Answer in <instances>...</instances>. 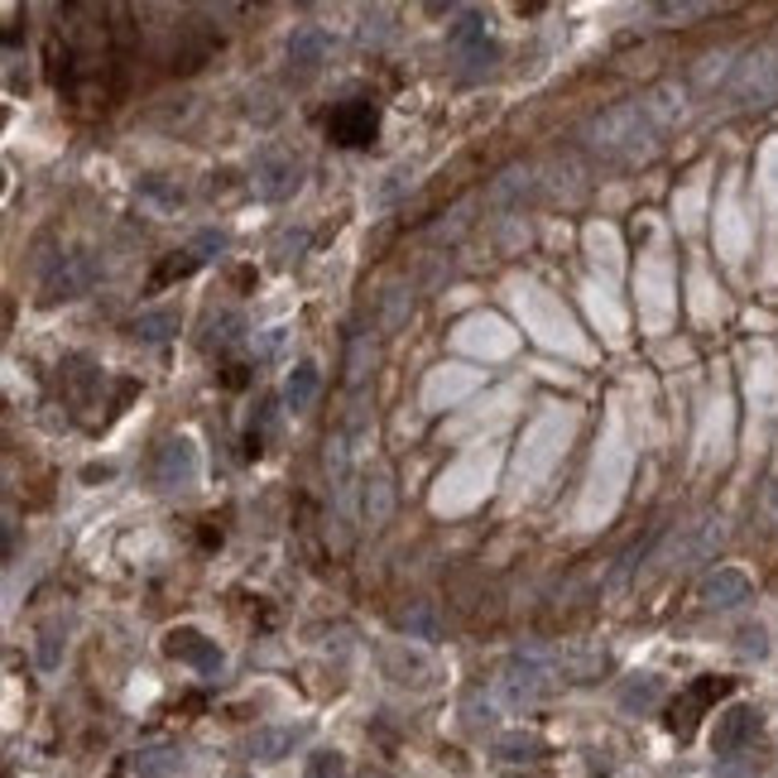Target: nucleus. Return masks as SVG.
Instances as JSON below:
<instances>
[{"label": "nucleus", "mask_w": 778, "mask_h": 778, "mask_svg": "<svg viewBox=\"0 0 778 778\" xmlns=\"http://www.w3.org/2000/svg\"><path fill=\"white\" fill-rule=\"evenodd\" d=\"M385 20H389L385 10H366V14H360V43H380L385 39Z\"/></svg>", "instance_id": "obj_32"}, {"label": "nucleus", "mask_w": 778, "mask_h": 778, "mask_svg": "<svg viewBox=\"0 0 778 778\" xmlns=\"http://www.w3.org/2000/svg\"><path fill=\"white\" fill-rule=\"evenodd\" d=\"M183 769V749L178 745H150L135 755V774L140 778H173Z\"/></svg>", "instance_id": "obj_18"}, {"label": "nucleus", "mask_w": 778, "mask_h": 778, "mask_svg": "<svg viewBox=\"0 0 778 778\" xmlns=\"http://www.w3.org/2000/svg\"><path fill=\"white\" fill-rule=\"evenodd\" d=\"M683 96H687V92H683V86H673V82H663V86H658V92H654V96H648V101H644V106H648V115H654V121H658V125H668V121H677V115H683Z\"/></svg>", "instance_id": "obj_24"}, {"label": "nucleus", "mask_w": 778, "mask_h": 778, "mask_svg": "<svg viewBox=\"0 0 778 778\" xmlns=\"http://www.w3.org/2000/svg\"><path fill=\"white\" fill-rule=\"evenodd\" d=\"M317 389H323V375H317L313 360H298L294 370H288V380H284V403L288 409H308V403L317 399Z\"/></svg>", "instance_id": "obj_16"}, {"label": "nucleus", "mask_w": 778, "mask_h": 778, "mask_svg": "<svg viewBox=\"0 0 778 778\" xmlns=\"http://www.w3.org/2000/svg\"><path fill=\"white\" fill-rule=\"evenodd\" d=\"M749 572H740V567H720V572H712L702 582V605L706 611H735V605H745L749 601Z\"/></svg>", "instance_id": "obj_11"}, {"label": "nucleus", "mask_w": 778, "mask_h": 778, "mask_svg": "<svg viewBox=\"0 0 778 778\" xmlns=\"http://www.w3.org/2000/svg\"><path fill=\"white\" fill-rule=\"evenodd\" d=\"M778 96V58L774 53H755L749 63L740 68V78H735L730 86V101L735 106H769V101Z\"/></svg>", "instance_id": "obj_5"}, {"label": "nucleus", "mask_w": 778, "mask_h": 778, "mask_svg": "<svg viewBox=\"0 0 778 778\" xmlns=\"http://www.w3.org/2000/svg\"><path fill=\"white\" fill-rule=\"evenodd\" d=\"M341 769H346V764H341L337 749H323V755H313V764L303 769V778H341Z\"/></svg>", "instance_id": "obj_28"}, {"label": "nucleus", "mask_w": 778, "mask_h": 778, "mask_svg": "<svg viewBox=\"0 0 778 778\" xmlns=\"http://www.w3.org/2000/svg\"><path fill=\"white\" fill-rule=\"evenodd\" d=\"M303 250H308V231H288L279 240V259H298Z\"/></svg>", "instance_id": "obj_34"}, {"label": "nucleus", "mask_w": 778, "mask_h": 778, "mask_svg": "<svg viewBox=\"0 0 778 778\" xmlns=\"http://www.w3.org/2000/svg\"><path fill=\"white\" fill-rule=\"evenodd\" d=\"M197 481V447L187 438H168L154 457V485L158 490H187Z\"/></svg>", "instance_id": "obj_8"}, {"label": "nucleus", "mask_w": 778, "mask_h": 778, "mask_svg": "<svg viewBox=\"0 0 778 778\" xmlns=\"http://www.w3.org/2000/svg\"><path fill=\"white\" fill-rule=\"evenodd\" d=\"M356 778H385V774H370V769H366V774H356Z\"/></svg>", "instance_id": "obj_36"}, {"label": "nucleus", "mask_w": 778, "mask_h": 778, "mask_svg": "<svg viewBox=\"0 0 778 778\" xmlns=\"http://www.w3.org/2000/svg\"><path fill=\"white\" fill-rule=\"evenodd\" d=\"M740 654L745 658H769V629H764V625H745L740 629Z\"/></svg>", "instance_id": "obj_27"}, {"label": "nucleus", "mask_w": 778, "mask_h": 778, "mask_svg": "<svg viewBox=\"0 0 778 778\" xmlns=\"http://www.w3.org/2000/svg\"><path fill=\"white\" fill-rule=\"evenodd\" d=\"M240 341H245V317L236 308H226L222 317H212V337H207L212 351H231V346H240Z\"/></svg>", "instance_id": "obj_23"}, {"label": "nucleus", "mask_w": 778, "mask_h": 778, "mask_svg": "<svg viewBox=\"0 0 778 778\" xmlns=\"http://www.w3.org/2000/svg\"><path fill=\"white\" fill-rule=\"evenodd\" d=\"M663 677L658 673H634V677H625V687H620V712L625 716H648L654 706L663 702Z\"/></svg>", "instance_id": "obj_14"}, {"label": "nucleus", "mask_w": 778, "mask_h": 778, "mask_svg": "<svg viewBox=\"0 0 778 778\" xmlns=\"http://www.w3.org/2000/svg\"><path fill=\"white\" fill-rule=\"evenodd\" d=\"M164 654L178 658V663H187V668H197V673H222V663H226L222 644L207 639L202 629H187V625H183V629H168Z\"/></svg>", "instance_id": "obj_7"}, {"label": "nucleus", "mask_w": 778, "mask_h": 778, "mask_svg": "<svg viewBox=\"0 0 778 778\" xmlns=\"http://www.w3.org/2000/svg\"><path fill=\"white\" fill-rule=\"evenodd\" d=\"M403 187H413V173H409V168H395V173H385V183L375 187V202H380V207H385V202H395V197L403 193Z\"/></svg>", "instance_id": "obj_29"}, {"label": "nucleus", "mask_w": 778, "mask_h": 778, "mask_svg": "<svg viewBox=\"0 0 778 778\" xmlns=\"http://www.w3.org/2000/svg\"><path fill=\"white\" fill-rule=\"evenodd\" d=\"M726 68H730V53H712V58H702V68H697V82L702 86H712L726 78Z\"/></svg>", "instance_id": "obj_31"}, {"label": "nucleus", "mask_w": 778, "mask_h": 778, "mask_svg": "<svg viewBox=\"0 0 778 778\" xmlns=\"http://www.w3.org/2000/svg\"><path fill=\"white\" fill-rule=\"evenodd\" d=\"M303 735H308L303 726H259L245 749H250L255 764H279V759H288L303 745Z\"/></svg>", "instance_id": "obj_12"}, {"label": "nucleus", "mask_w": 778, "mask_h": 778, "mask_svg": "<svg viewBox=\"0 0 778 778\" xmlns=\"http://www.w3.org/2000/svg\"><path fill=\"white\" fill-rule=\"evenodd\" d=\"M658 140V121L648 115L644 101H625V106H611L601 111L596 121L586 125V144L596 150L601 158H615V164H634L654 150Z\"/></svg>", "instance_id": "obj_1"}, {"label": "nucleus", "mask_w": 778, "mask_h": 778, "mask_svg": "<svg viewBox=\"0 0 778 778\" xmlns=\"http://www.w3.org/2000/svg\"><path fill=\"white\" fill-rule=\"evenodd\" d=\"M327 53H331V34L323 24H294V29H288V63L317 68Z\"/></svg>", "instance_id": "obj_13"}, {"label": "nucleus", "mask_w": 778, "mask_h": 778, "mask_svg": "<svg viewBox=\"0 0 778 778\" xmlns=\"http://www.w3.org/2000/svg\"><path fill=\"white\" fill-rule=\"evenodd\" d=\"M529 187H533V168H504L500 178L490 183L485 202L490 207H519V202L529 197Z\"/></svg>", "instance_id": "obj_17"}, {"label": "nucleus", "mask_w": 778, "mask_h": 778, "mask_svg": "<svg viewBox=\"0 0 778 778\" xmlns=\"http://www.w3.org/2000/svg\"><path fill=\"white\" fill-rule=\"evenodd\" d=\"M63 648H68V634H63V625L53 620V625H43L39 639H34V663H39L43 673H53L58 663H63Z\"/></svg>", "instance_id": "obj_22"}, {"label": "nucleus", "mask_w": 778, "mask_h": 778, "mask_svg": "<svg viewBox=\"0 0 778 778\" xmlns=\"http://www.w3.org/2000/svg\"><path fill=\"white\" fill-rule=\"evenodd\" d=\"M539 755H543V740H539V735H529V730H510V735H500V740H495V759L500 764H529Z\"/></svg>", "instance_id": "obj_21"}, {"label": "nucleus", "mask_w": 778, "mask_h": 778, "mask_svg": "<svg viewBox=\"0 0 778 778\" xmlns=\"http://www.w3.org/2000/svg\"><path fill=\"white\" fill-rule=\"evenodd\" d=\"M173 331H178V313L173 308H150L130 323V337H140V341H168Z\"/></svg>", "instance_id": "obj_20"}, {"label": "nucleus", "mask_w": 778, "mask_h": 778, "mask_svg": "<svg viewBox=\"0 0 778 778\" xmlns=\"http://www.w3.org/2000/svg\"><path fill=\"white\" fill-rule=\"evenodd\" d=\"M706 10L712 6H687V0H677V6H654V14H663V20H697Z\"/></svg>", "instance_id": "obj_33"}, {"label": "nucleus", "mask_w": 778, "mask_h": 778, "mask_svg": "<svg viewBox=\"0 0 778 778\" xmlns=\"http://www.w3.org/2000/svg\"><path fill=\"white\" fill-rule=\"evenodd\" d=\"M279 346H284V327H269V331H265V341H259V356H274Z\"/></svg>", "instance_id": "obj_35"}, {"label": "nucleus", "mask_w": 778, "mask_h": 778, "mask_svg": "<svg viewBox=\"0 0 778 778\" xmlns=\"http://www.w3.org/2000/svg\"><path fill=\"white\" fill-rule=\"evenodd\" d=\"M409 288H403V284H395V288H389V294H385V313H380V327L385 331H395L399 323H403V317H409Z\"/></svg>", "instance_id": "obj_25"}, {"label": "nucleus", "mask_w": 778, "mask_h": 778, "mask_svg": "<svg viewBox=\"0 0 778 778\" xmlns=\"http://www.w3.org/2000/svg\"><path fill=\"white\" fill-rule=\"evenodd\" d=\"M447 43L461 53V58H471V53H481V49H490L485 43V14L481 10H461L457 14V24L447 29Z\"/></svg>", "instance_id": "obj_15"}, {"label": "nucleus", "mask_w": 778, "mask_h": 778, "mask_svg": "<svg viewBox=\"0 0 778 778\" xmlns=\"http://www.w3.org/2000/svg\"><path fill=\"white\" fill-rule=\"evenodd\" d=\"M720 543H726V519H720V514H706V519H697V524L683 529V539L673 543L668 562H673V567H697V562L712 557Z\"/></svg>", "instance_id": "obj_6"}, {"label": "nucleus", "mask_w": 778, "mask_h": 778, "mask_svg": "<svg viewBox=\"0 0 778 778\" xmlns=\"http://www.w3.org/2000/svg\"><path fill=\"white\" fill-rule=\"evenodd\" d=\"M553 677H557L553 654H543V648H519V654L504 663V673L495 677V702L510 706V712L533 706L547 687H553Z\"/></svg>", "instance_id": "obj_2"}, {"label": "nucleus", "mask_w": 778, "mask_h": 778, "mask_svg": "<svg viewBox=\"0 0 778 778\" xmlns=\"http://www.w3.org/2000/svg\"><path fill=\"white\" fill-rule=\"evenodd\" d=\"M370 360H375V351H370V337H356V341H351V360H346V380H351V385L366 380Z\"/></svg>", "instance_id": "obj_26"}, {"label": "nucleus", "mask_w": 778, "mask_h": 778, "mask_svg": "<svg viewBox=\"0 0 778 778\" xmlns=\"http://www.w3.org/2000/svg\"><path fill=\"white\" fill-rule=\"evenodd\" d=\"M399 629L409 634V639H438L442 620H438V611H432V601H413L409 611H399Z\"/></svg>", "instance_id": "obj_19"}, {"label": "nucleus", "mask_w": 778, "mask_h": 778, "mask_svg": "<svg viewBox=\"0 0 778 778\" xmlns=\"http://www.w3.org/2000/svg\"><path fill=\"white\" fill-rule=\"evenodd\" d=\"M92 279H96V259L92 255H63L58 259V269L43 279V294H49V303H58V298H78V294H86L92 288Z\"/></svg>", "instance_id": "obj_10"}, {"label": "nucleus", "mask_w": 778, "mask_h": 778, "mask_svg": "<svg viewBox=\"0 0 778 778\" xmlns=\"http://www.w3.org/2000/svg\"><path fill=\"white\" fill-rule=\"evenodd\" d=\"M140 193H144V197H154L158 207H178V202H183V187H168V183H158V178H144Z\"/></svg>", "instance_id": "obj_30"}, {"label": "nucleus", "mask_w": 778, "mask_h": 778, "mask_svg": "<svg viewBox=\"0 0 778 778\" xmlns=\"http://www.w3.org/2000/svg\"><path fill=\"white\" fill-rule=\"evenodd\" d=\"M755 735H759V712H755V706H745V702L726 706L720 720H716V735H712L716 759L720 764H726V759H745V749L755 745Z\"/></svg>", "instance_id": "obj_3"}, {"label": "nucleus", "mask_w": 778, "mask_h": 778, "mask_svg": "<svg viewBox=\"0 0 778 778\" xmlns=\"http://www.w3.org/2000/svg\"><path fill=\"white\" fill-rule=\"evenodd\" d=\"M250 193L259 202H284L298 193V164L284 150H265L250 168Z\"/></svg>", "instance_id": "obj_4"}, {"label": "nucleus", "mask_w": 778, "mask_h": 778, "mask_svg": "<svg viewBox=\"0 0 778 778\" xmlns=\"http://www.w3.org/2000/svg\"><path fill=\"white\" fill-rule=\"evenodd\" d=\"M375 125H380V115H375V106H370L366 96L341 101V106L327 115V135L337 140V144H370L375 140Z\"/></svg>", "instance_id": "obj_9"}]
</instances>
